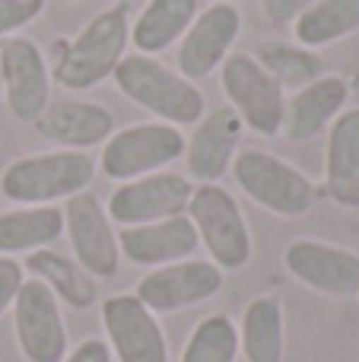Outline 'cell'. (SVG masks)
I'll return each mask as SVG.
<instances>
[{"label": "cell", "mask_w": 359, "mask_h": 362, "mask_svg": "<svg viewBox=\"0 0 359 362\" xmlns=\"http://www.w3.org/2000/svg\"><path fill=\"white\" fill-rule=\"evenodd\" d=\"M127 45H131L127 4H114L108 10L95 13L73 42L61 45V57H57L51 76L70 93L95 89L127 57Z\"/></svg>", "instance_id": "cell-1"}, {"label": "cell", "mask_w": 359, "mask_h": 362, "mask_svg": "<svg viewBox=\"0 0 359 362\" xmlns=\"http://www.w3.org/2000/svg\"><path fill=\"white\" fill-rule=\"evenodd\" d=\"M118 93H124L140 108L153 112L165 124H197L207 112V99L188 76L165 67L159 57L127 54L112 74Z\"/></svg>", "instance_id": "cell-2"}, {"label": "cell", "mask_w": 359, "mask_h": 362, "mask_svg": "<svg viewBox=\"0 0 359 362\" xmlns=\"http://www.w3.org/2000/svg\"><path fill=\"white\" fill-rule=\"evenodd\" d=\"M93 178L95 163L86 150H54L10 163L0 175V191L19 206H38L70 200L73 194L86 191Z\"/></svg>", "instance_id": "cell-3"}, {"label": "cell", "mask_w": 359, "mask_h": 362, "mask_svg": "<svg viewBox=\"0 0 359 362\" xmlns=\"http://www.w3.org/2000/svg\"><path fill=\"white\" fill-rule=\"evenodd\" d=\"M233 178L245 197H252L267 213L283 219H299L315 210L318 185L309 175L290 165L286 159L273 156L267 150H242L233 159Z\"/></svg>", "instance_id": "cell-4"}, {"label": "cell", "mask_w": 359, "mask_h": 362, "mask_svg": "<svg viewBox=\"0 0 359 362\" xmlns=\"http://www.w3.org/2000/svg\"><path fill=\"white\" fill-rule=\"evenodd\" d=\"M188 219L194 223L197 238L207 248L210 261L220 270H242L252 261V229L239 200L223 185H194L188 200Z\"/></svg>", "instance_id": "cell-5"}, {"label": "cell", "mask_w": 359, "mask_h": 362, "mask_svg": "<svg viewBox=\"0 0 359 362\" xmlns=\"http://www.w3.org/2000/svg\"><path fill=\"white\" fill-rule=\"evenodd\" d=\"M102 150V172L112 181H134L165 172L175 159L184 156V134L182 127L165 124V121H150V124H131L124 131H114L105 140Z\"/></svg>", "instance_id": "cell-6"}, {"label": "cell", "mask_w": 359, "mask_h": 362, "mask_svg": "<svg viewBox=\"0 0 359 362\" xmlns=\"http://www.w3.org/2000/svg\"><path fill=\"white\" fill-rule=\"evenodd\" d=\"M220 80L229 108L239 115L242 124L261 137H280L286 112L283 86L254 61V54L233 51L220 67Z\"/></svg>", "instance_id": "cell-7"}, {"label": "cell", "mask_w": 359, "mask_h": 362, "mask_svg": "<svg viewBox=\"0 0 359 362\" xmlns=\"http://www.w3.org/2000/svg\"><path fill=\"white\" fill-rule=\"evenodd\" d=\"M0 89L10 115L23 124H35L51 105V70L32 38L10 35L0 42Z\"/></svg>", "instance_id": "cell-8"}, {"label": "cell", "mask_w": 359, "mask_h": 362, "mask_svg": "<svg viewBox=\"0 0 359 362\" xmlns=\"http://www.w3.org/2000/svg\"><path fill=\"white\" fill-rule=\"evenodd\" d=\"M13 331L25 362H61L67 356V327L57 296L42 280H23L13 299Z\"/></svg>", "instance_id": "cell-9"}, {"label": "cell", "mask_w": 359, "mask_h": 362, "mask_svg": "<svg viewBox=\"0 0 359 362\" xmlns=\"http://www.w3.org/2000/svg\"><path fill=\"white\" fill-rule=\"evenodd\" d=\"M64 232L73 248V261L89 276H114L121 267V245L108 210L95 194L80 191L64 200Z\"/></svg>", "instance_id": "cell-10"}, {"label": "cell", "mask_w": 359, "mask_h": 362, "mask_svg": "<svg viewBox=\"0 0 359 362\" xmlns=\"http://www.w3.org/2000/svg\"><path fill=\"white\" fill-rule=\"evenodd\" d=\"M194 194V181L178 172H153V175L124 181L108 197V219L118 226H146L159 219L182 216Z\"/></svg>", "instance_id": "cell-11"}, {"label": "cell", "mask_w": 359, "mask_h": 362, "mask_svg": "<svg viewBox=\"0 0 359 362\" xmlns=\"http://www.w3.org/2000/svg\"><path fill=\"white\" fill-rule=\"evenodd\" d=\"M108 350L118 362H169V344L159 318L134 293L108 296L102 305Z\"/></svg>", "instance_id": "cell-12"}, {"label": "cell", "mask_w": 359, "mask_h": 362, "mask_svg": "<svg viewBox=\"0 0 359 362\" xmlns=\"http://www.w3.org/2000/svg\"><path fill=\"white\" fill-rule=\"evenodd\" d=\"M242 35V13L229 0H216L207 10L197 13V19L188 25V32L178 42V70L191 83L210 76L223 67L233 45Z\"/></svg>", "instance_id": "cell-13"}, {"label": "cell", "mask_w": 359, "mask_h": 362, "mask_svg": "<svg viewBox=\"0 0 359 362\" xmlns=\"http://www.w3.org/2000/svg\"><path fill=\"white\" fill-rule=\"evenodd\" d=\"M223 270L213 261H178L165 267H153L146 276H140L137 296L153 315H169L178 308H191L197 302L213 299L223 289Z\"/></svg>", "instance_id": "cell-14"}, {"label": "cell", "mask_w": 359, "mask_h": 362, "mask_svg": "<svg viewBox=\"0 0 359 362\" xmlns=\"http://www.w3.org/2000/svg\"><path fill=\"white\" fill-rule=\"evenodd\" d=\"M283 267L302 286L322 296H334V299L359 296V255H353L350 248H341V245L296 238L283 251Z\"/></svg>", "instance_id": "cell-15"}, {"label": "cell", "mask_w": 359, "mask_h": 362, "mask_svg": "<svg viewBox=\"0 0 359 362\" xmlns=\"http://www.w3.org/2000/svg\"><path fill=\"white\" fill-rule=\"evenodd\" d=\"M242 121L229 105L210 108L194 124L191 140H184V169L197 185H220V178L233 169L235 150L242 140Z\"/></svg>", "instance_id": "cell-16"}, {"label": "cell", "mask_w": 359, "mask_h": 362, "mask_svg": "<svg viewBox=\"0 0 359 362\" xmlns=\"http://www.w3.org/2000/svg\"><path fill=\"white\" fill-rule=\"evenodd\" d=\"M118 245L121 255L131 264L165 267V264L188 261L201 248V238H197V229L188 219V213H182V216L159 219V223L127 226V229L118 232Z\"/></svg>", "instance_id": "cell-17"}, {"label": "cell", "mask_w": 359, "mask_h": 362, "mask_svg": "<svg viewBox=\"0 0 359 362\" xmlns=\"http://www.w3.org/2000/svg\"><path fill=\"white\" fill-rule=\"evenodd\" d=\"M35 131L38 137L67 150H89V146H102L114 134V115L99 102L64 99L51 102L38 115Z\"/></svg>", "instance_id": "cell-18"}, {"label": "cell", "mask_w": 359, "mask_h": 362, "mask_svg": "<svg viewBox=\"0 0 359 362\" xmlns=\"http://www.w3.org/2000/svg\"><path fill=\"white\" fill-rule=\"evenodd\" d=\"M347 99H350V83L343 76H337V74L318 76V80L296 89L286 99L283 131L280 134L286 140H293V144H305V140L318 137L347 108Z\"/></svg>", "instance_id": "cell-19"}, {"label": "cell", "mask_w": 359, "mask_h": 362, "mask_svg": "<svg viewBox=\"0 0 359 362\" xmlns=\"http://www.w3.org/2000/svg\"><path fill=\"white\" fill-rule=\"evenodd\" d=\"M324 194L337 206H359V108H343L328 131Z\"/></svg>", "instance_id": "cell-20"}, {"label": "cell", "mask_w": 359, "mask_h": 362, "mask_svg": "<svg viewBox=\"0 0 359 362\" xmlns=\"http://www.w3.org/2000/svg\"><path fill=\"white\" fill-rule=\"evenodd\" d=\"M197 13L201 0H146V6L131 23V45L137 54L159 57L165 48L182 42Z\"/></svg>", "instance_id": "cell-21"}, {"label": "cell", "mask_w": 359, "mask_h": 362, "mask_svg": "<svg viewBox=\"0 0 359 362\" xmlns=\"http://www.w3.org/2000/svg\"><path fill=\"white\" fill-rule=\"evenodd\" d=\"M64 235V210L57 204L19 206L0 213V255H32L51 248Z\"/></svg>", "instance_id": "cell-22"}, {"label": "cell", "mask_w": 359, "mask_h": 362, "mask_svg": "<svg viewBox=\"0 0 359 362\" xmlns=\"http://www.w3.org/2000/svg\"><path fill=\"white\" fill-rule=\"evenodd\" d=\"M25 267L35 280H42L51 293L57 296V302H67L70 308H93L99 302V286H95V276H89L73 257H64L61 251H32L25 257Z\"/></svg>", "instance_id": "cell-23"}, {"label": "cell", "mask_w": 359, "mask_h": 362, "mask_svg": "<svg viewBox=\"0 0 359 362\" xmlns=\"http://www.w3.org/2000/svg\"><path fill=\"white\" fill-rule=\"evenodd\" d=\"M239 350L248 362H283L286 356V325L283 305L273 296H258L248 302L239 327Z\"/></svg>", "instance_id": "cell-24"}, {"label": "cell", "mask_w": 359, "mask_h": 362, "mask_svg": "<svg viewBox=\"0 0 359 362\" xmlns=\"http://www.w3.org/2000/svg\"><path fill=\"white\" fill-rule=\"evenodd\" d=\"M359 32V0H318L293 23L296 45L302 48H324Z\"/></svg>", "instance_id": "cell-25"}, {"label": "cell", "mask_w": 359, "mask_h": 362, "mask_svg": "<svg viewBox=\"0 0 359 362\" xmlns=\"http://www.w3.org/2000/svg\"><path fill=\"white\" fill-rule=\"evenodd\" d=\"M254 61L283 89H302L312 80L324 76V57L312 48H302V45L261 42L258 51H254Z\"/></svg>", "instance_id": "cell-26"}, {"label": "cell", "mask_w": 359, "mask_h": 362, "mask_svg": "<svg viewBox=\"0 0 359 362\" xmlns=\"http://www.w3.org/2000/svg\"><path fill=\"white\" fill-rule=\"evenodd\" d=\"M239 359V327L229 315H207L194 325L182 362H235Z\"/></svg>", "instance_id": "cell-27"}, {"label": "cell", "mask_w": 359, "mask_h": 362, "mask_svg": "<svg viewBox=\"0 0 359 362\" xmlns=\"http://www.w3.org/2000/svg\"><path fill=\"white\" fill-rule=\"evenodd\" d=\"M48 0H0V42L42 16Z\"/></svg>", "instance_id": "cell-28"}, {"label": "cell", "mask_w": 359, "mask_h": 362, "mask_svg": "<svg viewBox=\"0 0 359 362\" xmlns=\"http://www.w3.org/2000/svg\"><path fill=\"white\" fill-rule=\"evenodd\" d=\"M318 0H261V13L271 25H293Z\"/></svg>", "instance_id": "cell-29"}, {"label": "cell", "mask_w": 359, "mask_h": 362, "mask_svg": "<svg viewBox=\"0 0 359 362\" xmlns=\"http://www.w3.org/2000/svg\"><path fill=\"white\" fill-rule=\"evenodd\" d=\"M23 264L16 261V257L10 255H0V315L6 312V308H13V299H16L19 286H23Z\"/></svg>", "instance_id": "cell-30"}, {"label": "cell", "mask_w": 359, "mask_h": 362, "mask_svg": "<svg viewBox=\"0 0 359 362\" xmlns=\"http://www.w3.org/2000/svg\"><path fill=\"white\" fill-rule=\"evenodd\" d=\"M112 350H108V344L105 340H95V337H89V340H83L76 350H67V356H64L61 362H112Z\"/></svg>", "instance_id": "cell-31"}, {"label": "cell", "mask_w": 359, "mask_h": 362, "mask_svg": "<svg viewBox=\"0 0 359 362\" xmlns=\"http://www.w3.org/2000/svg\"><path fill=\"white\" fill-rule=\"evenodd\" d=\"M229 4H233V0H229Z\"/></svg>", "instance_id": "cell-32"}]
</instances>
